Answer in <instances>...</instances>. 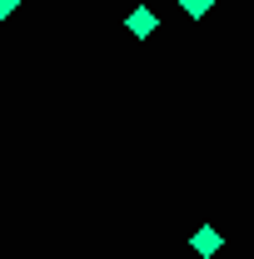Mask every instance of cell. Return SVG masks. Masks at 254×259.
Masks as SVG:
<instances>
[{
    "instance_id": "obj_1",
    "label": "cell",
    "mask_w": 254,
    "mask_h": 259,
    "mask_svg": "<svg viewBox=\"0 0 254 259\" xmlns=\"http://www.w3.org/2000/svg\"><path fill=\"white\" fill-rule=\"evenodd\" d=\"M155 15H150V10H135V15H130V35H155Z\"/></svg>"
},
{
    "instance_id": "obj_2",
    "label": "cell",
    "mask_w": 254,
    "mask_h": 259,
    "mask_svg": "<svg viewBox=\"0 0 254 259\" xmlns=\"http://www.w3.org/2000/svg\"><path fill=\"white\" fill-rule=\"evenodd\" d=\"M215 249H220V234H215V229H199V234H194V254H215Z\"/></svg>"
},
{
    "instance_id": "obj_3",
    "label": "cell",
    "mask_w": 254,
    "mask_h": 259,
    "mask_svg": "<svg viewBox=\"0 0 254 259\" xmlns=\"http://www.w3.org/2000/svg\"><path fill=\"white\" fill-rule=\"evenodd\" d=\"M185 10H190L194 20H199V15H209V0H185Z\"/></svg>"
},
{
    "instance_id": "obj_4",
    "label": "cell",
    "mask_w": 254,
    "mask_h": 259,
    "mask_svg": "<svg viewBox=\"0 0 254 259\" xmlns=\"http://www.w3.org/2000/svg\"><path fill=\"white\" fill-rule=\"evenodd\" d=\"M0 15H15V0H0Z\"/></svg>"
}]
</instances>
